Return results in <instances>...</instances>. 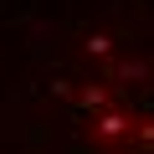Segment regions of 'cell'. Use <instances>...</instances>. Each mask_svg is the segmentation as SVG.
I'll list each match as a JSON object with an SVG mask.
<instances>
[{
	"label": "cell",
	"mask_w": 154,
	"mask_h": 154,
	"mask_svg": "<svg viewBox=\"0 0 154 154\" xmlns=\"http://www.w3.org/2000/svg\"><path fill=\"white\" fill-rule=\"evenodd\" d=\"M72 118L88 134V154H149V93L139 46H118L103 36L88 41Z\"/></svg>",
	"instance_id": "6da1fadb"
}]
</instances>
